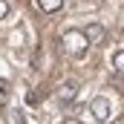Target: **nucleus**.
Listing matches in <instances>:
<instances>
[{
  "instance_id": "nucleus-2",
  "label": "nucleus",
  "mask_w": 124,
  "mask_h": 124,
  "mask_svg": "<svg viewBox=\"0 0 124 124\" xmlns=\"http://www.w3.org/2000/svg\"><path fill=\"white\" fill-rule=\"evenodd\" d=\"M90 113H93L95 121H107L110 118V101L104 95H95L93 101H90Z\"/></svg>"
},
{
  "instance_id": "nucleus-3",
  "label": "nucleus",
  "mask_w": 124,
  "mask_h": 124,
  "mask_svg": "<svg viewBox=\"0 0 124 124\" xmlns=\"http://www.w3.org/2000/svg\"><path fill=\"white\" fill-rule=\"evenodd\" d=\"M84 35H87L90 46L104 43V38H107V32H104V26H101V23H87V26H84Z\"/></svg>"
},
{
  "instance_id": "nucleus-4",
  "label": "nucleus",
  "mask_w": 124,
  "mask_h": 124,
  "mask_svg": "<svg viewBox=\"0 0 124 124\" xmlns=\"http://www.w3.org/2000/svg\"><path fill=\"white\" fill-rule=\"evenodd\" d=\"M55 95H58V101H61V104H72V101H75V95H78V87H75L72 81H63L61 87L55 90Z\"/></svg>"
},
{
  "instance_id": "nucleus-9",
  "label": "nucleus",
  "mask_w": 124,
  "mask_h": 124,
  "mask_svg": "<svg viewBox=\"0 0 124 124\" xmlns=\"http://www.w3.org/2000/svg\"><path fill=\"white\" fill-rule=\"evenodd\" d=\"M0 90H3V93H9V81H6V78H0Z\"/></svg>"
},
{
  "instance_id": "nucleus-1",
  "label": "nucleus",
  "mask_w": 124,
  "mask_h": 124,
  "mask_svg": "<svg viewBox=\"0 0 124 124\" xmlns=\"http://www.w3.org/2000/svg\"><path fill=\"white\" fill-rule=\"evenodd\" d=\"M61 43H63V49H66L72 58H84V55H87V46H90L87 35L81 29H66L61 35Z\"/></svg>"
},
{
  "instance_id": "nucleus-10",
  "label": "nucleus",
  "mask_w": 124,
  "mask_h": 124,
  "mask_svg": "<svg viewBox=\"0 0 124 124\" xmlns=\"http://www.w3.org/2000/svg\"><path fill=\"white\" fill-rule=\"evenodd\" d=\"M6 95H9V93H3V90H0V107L6 104Z\"/></svg>"
},
{
  "instance_id": "nucleus-8",
  "label": "nucleus",
  "mask_w": 124,
  "mask_h": 124,
  "mask_svg": "<svg viewBox=\"0 0 124 124\" xmlns=\"http://www.w3.org/2000/svg\"><path fill=\"white\" fill-rule=\"evenodd\" d=\"M9 12H12V9H9V3H6V0H0V20H6V17H9Z\"/></svg>"
},
{
  "instance_id": "nucleus-7",
  "label": "nucleus",
  "mask_w": 124,
  "mask_h": 124,
  "mask_svg": "<svg viewBox=\"0 0 124 124\" xmlns=\"http://www.w3.org/2000/svg\"><path fill=\"white\" fill-rule=\"evenodd\" d=\"M43 98V93H26V104H38Z\"/></svg>"
},
{
  "instance_id": "nucleus-5",
  "label": "nucleus",
  "mask_w": 124,
  "mask_h": 124,
  "mask_svg": "<svg viewBox=\"0 0 124 124\" xmlns=\"http://www.w3.org/2000/svg\"><path fill=\"white\" fill-rule=\"evenodd\" d=\"M38 6L46 12V15H55V12H61V6H63V0H38Z\"/></svg>"
},
{
  "instance_id": "nucleus-6",
  "label": "nucleus",
  "mask_w": 124,
  "mask_h": 124,
  "mask_svg": "<svg viewBox=\"0 0 124 124\" xmlns=\"http://www.w3.org/2000/svg\"><path fill=\"white\" fill-rule=\"evenodd\" d=\"M113 69H118V72H124V49H118V52L113 55Z\"/></svg>"
}]
</instances>
